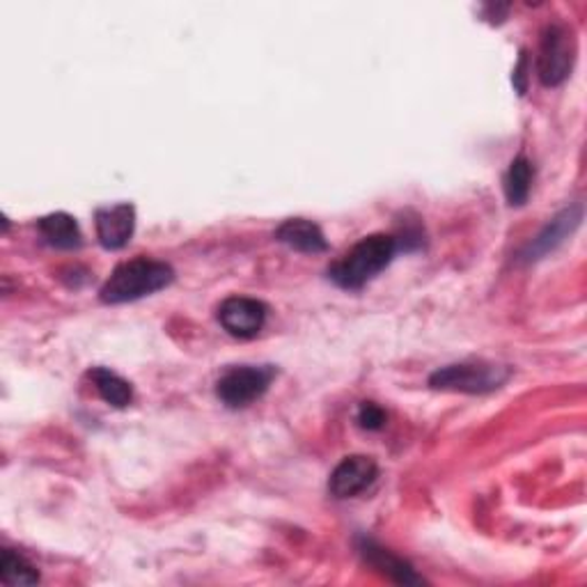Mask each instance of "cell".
I'll list each match as a JSON object with an SVG mask.
<instances>
[{
  "mask_svg": "<svg viewBox=\"0 0 587 587\" xmlns=\"http://www.w3.org/2000/svg\"><path fill=\"white\" fill-rule=\"evenodd\" d=\"M379 466L372 456L351 454L336 466L329 480V492L336 498H353L377 480Z\"/></svg>",
  "mask_w": 587,
  "mask_h": 587,
  "instance_id": "obj_8",
  "label": "cell"
},
{
  "mask_svg": "<svg viewBox=\"0 0 587 587\" xmlns=\"http://www.w3.org/2000/svg\"><path fill=\"white\" fill-rule=\"evenodd\" d=\"M276 239L287 248L306 255L329 250V241H326L321 227L308 218H287L276 230Z\"/></svg>",
  "mask_w": 587,
  "mask_h": 587,
  "instance_id": "obj_11",
  "label": "cell"
},
{
  "mask_svg": "<svg viewBox=\"0 0 587 587\" xmlns=\"http://www.w3.org/2000/svg\"><path fill=\"white\" fill-rule=\"evenodd\" d=\"M576 38L565 23H548L542 32L537 74L546 87L563 85L574 70Z\"/></svg>",
  "mask_w": 587,
  "mask_h": 587,
  "instance_id": "obj_4",
  "label": "cell"
},
{
  "mask_svg": "<svg viewBox=\"0 0 587 587\" xmlns=\"http://www.w3.org/2000/svg\"><path fill=\"white\" fill-rule=\"evenodd\" d=\"M38 233L44 239V244L58 250H74V248H81L83 244V235H81L76 218L64 212H55V214L40 218Z\"/></svg>",
  "mask_w": 587,
  "mask_h": 587,
  "instance_id": "obj_12",
  "label": "cell"
},
{
  "mask_svg": "<svg viewBox=\"0 0 587 587\" xmlns=\"http://www.w3.org/2000/svg\"><path fill=\"white\" fill-rule=\"evenodd\" d=\"M356 546H358V553H361L363 560L370 567H374L379 574H383L385 578H390L393 583H400V585H420V583H425V578L418 576L415 569L406 560L395 556L393 550L383 548L374 539L358 537Z\"/></svg>",
  "mask_w": 587,
  "mask_h": 587,
  "instance_id": "obj_9",
  "label": "cell"
},
{
  "mask_svg": "<svg viewBox=\"0 0 587 587\" xmlns=\"http://www.w3.org/2000/svg\"><path fill=\"white\" fill-rule=\"evenodd\" d=\"M276 370L271 365H239L227 370L218 383L216 395L227 409H246L265 398Z\"/></svg>",
  "mask_w": 587,
  "mask_h": 587,
  "instance_id": "obj_5",
  "label": "cell"
},
{
  "mask_svg": "<svg viewBox=\"0 0 587 587\" xmlns=\"http://www.w3.org/2000/svg\"><path fill=\"white\" fill-rule=\"evenodd\" d=\"M0 580L6 585H38L40 571L21 553L6 548L3 558H0Z\"/></svg>",
  "mask_w": 587,
  "mask_h": 587,
  "instance_id": "obj_15",
  "label": "cell"
},
{
  "mask_svg": "<svg viewBox=\"0 0 587 587\" xmlns=\"http://www.w3.org/2000/svg\"><path fill=\"white\" fill-rule=\"evenodd\" d=\"M385 420H388L385 411L379 404H374V402H363L361 409H358V425H361L368 432L383 430Z\"/></svg>",
  "mask_w": 587,
  "mask_h": 587,
  "instance_id": "obj_16",
  "label": "cell"
},
{
  "mask_svg": "<svg viewBox=\"0 0 587 587\" xmlns=\"http://www.w3.org/2000/svg\"><path fill=\"white\" fill-rule=\"evenodd\" d=\"M533 179H535L533 161L526 154H518L509 163V171L505 175V195H507V203L512 207H521V205L528 203Z\"/></svg>",
  "mask_w": 587,
  "mask_h": 587,
  "instance_id": "obj_14",
  "label": "cell"
},
{
  "mask_svg": "<svg viewBox=\"0 0 587 587\" xmlns=\"http://www.w3.org/2000/svg\"><path fill=\"white\" fill-rule=\"evenodd\" d=\"M267 315H269L267 303L250 297H230L218 308V321L223 329L241 340H250L262 331L267 323Z\"/></svg>",
  "mask_w": 587,
  "mask_h": 587,
  "instance_id": "obj_6",
  "label": "cell"
},
{
  "mask_svg": "<svg viewBox=\"0 0 587 587\" xmlns=\"http://www.w3.org/2000/svg\"><path fill=\"white\" fill-rule=\"evenodd\" d=\"M398 253V241L393 235H370L351 246L338 262L329 267V280L340 289H363L374 280Z\"/></svg>",
  "mask_w": 587,
  "mask_h": 587,
  "instance_id": "obj_1",
  "label": "cell"
},
{
  "mask_svg": "<svg viewBox=\"0 0 587 587\" xmlns=\"http://www.w3.org/2000/svg\"><path fill=\"white\" fill-rule=\"evenodd\" d=\"M512 370L507 365L486 363V361H468V363H454L439 368L430 377V385L443 393H466V395H484L494 393L503 388Z\"/></svg>",
  "mask_w": 587,
  "mask_h": 587,
  "instance_id": "obj_3",
  "label": "cell"
},
{
  "mask_svg": "<svg viewBox=\"0 0 587 587\" xmlns=\"http://www.w3.org/2000/svg\"><path fill=\"white\" fill-rule=\"evenodd\" d=\"M94 227L96 239L106 250H120L134 237L136 207L132 203L100 207L94 212Z\"/></svg>",
  "mask_w": 587,
  "mask_h": 587,
  "instance_id": "obj_7",
  "label": "cell"
},
{
  "mask_svg": "<svg viewBox=\"0 0 587 587\" xmlns=\"http://www.w3.org/2000/svg\"><path fill=\"white\" fill-rule=\"evenodd\" d=\"M173 280L175 271L166 262H158V259H147V257L128 259V262H122L104 282L100 299L109 306L132 303L166 289Z\"/></svg>",
  "mask_w": 587,
  "mask_h": 587,
  "instance_id": "obj_2",
  "label": "cell"
},
{
  "mask_svg": "<svg viewBox=\"0 0 587 587\" xmlns=\"http://www.w3.org/2000/svg\"><path fill=\"white\" fill-rule=\"evenodd\" d=\"M531 72V58H528V51H521V58H518V64L514 68V76H512V83L516 87L518 94H526L528 92V76Z\"/></svg>",
  "mask_w": 587,
  "mask_h": 587,
  "instance_id": "obj_17",
  "label": "cell"
},
{
  "mask_svg": "<svg viewBox=\"0 0 587 587\" xmlns=\"http://www.w3.org/2000/svg\"><path fill=\"white\" fill-rule=\"evenodd\" d=\"M580 218H583V207L580 205H574V207H567L565 212H560L526 246V250L521 253V257H524V262H535V259H542L550 250H556L567 237H571V233L580 225Z\"/></svg>",
  "mask_w": 587,
  "mask_h": 587,
  "instance_id": "obj_10",
  "label": "cell"
},
{
  "mask_svg": "<svg viewBox=\"0 0 587 587\" xmlns=\"http://www.w3.org/2000/svg\"><path fill=\"white\" fill-rule=\"evenodd\" d=\"M87 377H90L96 393H100V398L106 404H111L115 409H124V406L132 404L134 388L126 379H122L117 372H113L109 368H92L87 372Z\"/></svg>",
  "mask_w": 587,
  "mask_h": 587,
  "instance_id": "obj_13",
  "label": "cell"
}]
</instances>
